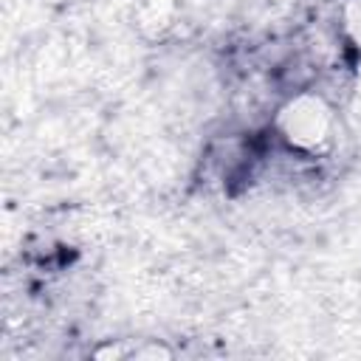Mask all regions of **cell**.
<instances>
[{
    "label": "cell",
    "mask_w": 361,
    "mask_h": 361,
    "mask_svg": "<svg viewBox=\"0 0 361 361\" xmlns=\"http://www.w3.org/2000/svg\"><path fill=\"white\" fill-rule=\"evenodd\" d=\"M333 107L319 93H296L276 113V133L296 152H322L333 141Z\"/></svg>",
    "instance_id": "cell-1"
},
{
    "label": "cell",
    "mask_w": 361,
    "mask_h": 361,
    "mask_svg": "<svg viewBox=\"0 0 361 361\" xmlns=\"http://www.w3.org/2000/svg\"><path fill=\"white\" fill-rule=\"evenodd\" d=\"M341 25H344V37L350 39V45L361 54V0H347L344 3Z\"/></svg>",
    "instance_id": "cell-3"
},
{
    "label": "cell",
    "mask_w": 361,
    "mask_h": 361,
    "mask_svg": "<svg viewBox=\"0 0 361 361\" xmlns=\"http://www.w3.org/2000/svg\"><path fill=\"white\" fill-rule=\"evenodd\" d=\"M135 20L147 34H164L175 20V0H135Z\"/></svg>",
    "instance_id": "cell-2"
}]
</instances>
